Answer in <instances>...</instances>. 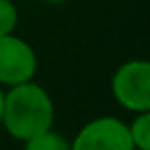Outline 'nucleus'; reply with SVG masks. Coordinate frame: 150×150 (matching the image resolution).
Segmentation results:
<instances>
[{
	"mask_svg": "<svg viewBox=\"0 0 150 150\" xmlns=\"http://www.w3.org/2000/svg\"><path fill=\"white\" fill-rule=\"evenodd\" d=\"M54 117H56L54 101L41 84L27 80L8 86V91L4 93L2 123L0 125H4L11 138L25 144L37 134L54 127Z\"/></svg>",
	"mask_w": 150,
	"mask_h": 150,
	"instance_id": "obj_1",
	"label": "nucleus"
},
{
	"mask_svg": "<svg viewBox=\"0 0 150 150\" xmlns=\"http://www.w3.org/2000/svg\"><path fill=\"white\" fill-rule=\"evenodd\" d=\"M113 99L132 113L150 109V62L129 60L123 62L111 78Z\"/></svg>",
	"mask_w": 150,
	"mask_h": 150,
	"instance_id": "obj_2",
	"label": "nucleus"
},
{
	"mask_svg": "<svg viewBox=\"0 0 150 150\" xmlns=\"http://www.w3.org/2000/svg\"><path fill=\"white\" fill-rule=\"evenodd\" d=\"M72 150H132V138L127 125L111 115L91 119L84 123L74 140L70 142Z\"/></svg>",
	"mask_w": 150,
	"mask_h": 150,
	"instance_id": "obj_3",
	"label": "nucleus"
},
{
	"mask_svg": "<svg viewBox=\"0 0 150 150\" xmlns=\"http://www.w3.org/2000/svg\"><path fill=\"white\" fill-rule=\"evenodd\" d=\"M37 72L35 50L15 33L0 37V86L33 80Z\"/></svg>",
	"mask_w": 150,
	"mask_h": 150,
	"instance_id": "obj_4",
	"label": "nucleus"
},
{
	"mask_svg": "<svg viewBox=\"0 0 150 150\" xmlns=\"http://www.w3.org/2000/svg\"><path fill=\"white\" fill-rule=\"evenodd\" d=\"M129 138L134 148L138 150H150V109L148 111H138L132 123L127 125Z\"/></svg>",
	"mask_w": 150,
	"mask_h": 150,
	"instance_id": "obj_5",
	"label": "nucleus"
},
{
	"mask_svg": "<svg viewBox=\"0 0 150 150\" xmlns=\"http://www.w3.org/2000/svg\"><path fill=\"white\" fill-rule=\"evenodd\" d=\"M25 146H27V150H68L70 142L62 134H58L54 127H50V129L37 134L35 138L27 140Z\"/></svg>",
	"mask_w": 150,
	"mask_h": 150,
	"instance_id": "obj_6",
	"label": "nucleus"
},
{
	"mask_svg": "<svg viewBox=\"0 0 150 150\" xmlns=\"http://www.w3.org/2000/svg\"><path fill=\"white\" fill-rule=\"evenodd\" d=\"M19 25V8L13 0H0V37L15 33Z\"/></svg>",
	"mask_w": 150,
	"mask_h": 150,
	"instance_id": "obj_7",
	"label": "nucleus"
},
{
	"mask_svg": "<svg viewBox=\"0 0 150 150\" xmlns=\"http://www.w3.org/2000/svg\"><path fill=\"white\" fill-rule=\"evenodd\" d=\"M2 103H4V91L0 86V123H2Z\"/></svg>",
	"mask_w": 150,
	"mask_h": 150,
	"instance_id": "obj_8",
	"label": "nucleus"
},
{
	"mask_svg": "<svg viewBox=\"0 0 150 150\" xmlns=\"http://www.w3.org/2000/svg\"><path fill=\"white\" fill-rule=\"evenodd\" d=\"M43 4H62V2H66V0H41Z\"/></svg>",
	"mask_w": 150,
	"mask_h": 150,
	"instance_id": "obj_9",
	"label": "nucleus"
}]
</instances>
